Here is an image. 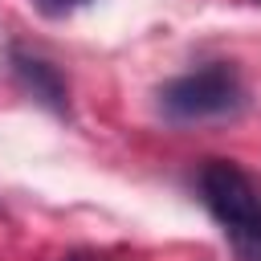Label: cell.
I'll return each mask as SVG.
<instances>
[{"label":"cell","instance_id":"cell-1","mask_svg":"<svg viewBox=\"0 0 261 261\" xmlns=\"http://www.w3.org/2000/svg\"><path fill=\"white\" fill-rule=\"evenodd\" d=\"M200 200L224 228L228 245L245 261H261V192L232 159H208L200 167Z\"/></svg>","mask_w":261,"mask_h":261},{"label":"cell","instance_id":"cell-2","mask_svg":"<svg viewBox=\"0 0 261 261\" xmlns=\"http://www.w3.org/2000/svg\"><path fill=\"white\" fill-rule=\"evenodd\" d=\"M245 102H249L245 82H241L237 65H228V61H212L192 73H179V77L163 82V90H159V106L175 122L237 118L245 110Z\"/></svg>","mask_w":261,"mask_h":261},{"label":"cell","instance_id":"cell-3","mask_svg":"<svg viewBox=\"0 0 261 261\" xmlns=\"http://www.w3.org/2000/svg\"><path fill=\"white\" fill-rule=\"evenodd\" d=\"M8 65H12V77L20 82V90H24V94H33L41 106H49L53 114H65V110H69L65 82H61L57 65H49L45 57L24 53V49H12V53H8Z\"/></svg>","mask_w":261,"mask_h":261},{"label":"cell","instance_id":"cell-4","mask_svg":"<svg viewBox=\"0 0 261 261\" xmlns=\"http://www.w3.org/2000/svg\"><path fill=\"white\" fill-rule=\"evenodd\" d=\"M37 4L57 16V12H69V8H77V4H86V0H37Z\"/></svg>","mask_w":261,"mask_h":261},{"label":"cell","instance_id":"cell-5","mask_svg":"<svg viewBox=\"0 0 261 261\" xmlns=\"http://www.w3.org/2000/svg\"><path fill=\"white\" fill-rule=\"evenodd\" d=\"M65 261H102V257H90V253H73V257H65Z\"/></svg>","mask_w":261,"mask_h":261}]
</instances>
